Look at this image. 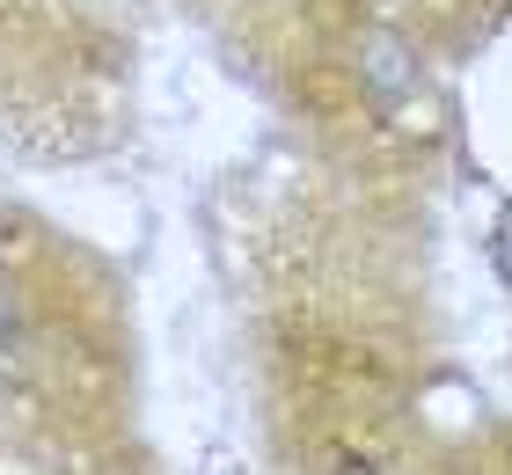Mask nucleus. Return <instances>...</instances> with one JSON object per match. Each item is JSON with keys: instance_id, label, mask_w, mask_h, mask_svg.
I'll return each mask as SVG.
<instances>
[{"instance_id": "1", "label": "nucleus", "mask_w": 512, "mask_h": 475, "mask_svg": "<svg viewBox=\"0 0 512 475\" xmlns=\"http://www.w3.org/2000/svg\"><path fill=\"white\" fill-rule=\"evenodd\" d=\"M359 81L374 88V103H403V95L417 88V59L403 52V37H366L359 44Z\"/></svg>"}, {"instance_id": "2", "label": "nucleus", "mask_w": 512, "mask_h": 475, "mask_svg": "<svg viewBox=\"0 0 512 475\" xmlns=\"http://www.w3.org/2000/svg\"><path fill=\"white\" fill-rule=\"evenodd\" d=\"M498 271L512 278V212H505V220H498Z\"/></svg>"}, {"instance_id": "3", "label": "nucleus", "mask_w": 512, "mask_h": 475, "mask_svg": "<svg viewBox=\"0 0 512 475\" xmlns=\"http://www.w3.org/2000/svg\"><path fill=\"white\" fill-rule=\"evenodd\" d=\"M8 337H15V300L0 293V351H8Z\"/></svg>"}]
</instances>
